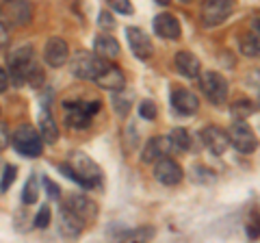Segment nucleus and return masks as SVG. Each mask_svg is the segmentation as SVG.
<instances>
[{
  "label": "nucleus",
  "instance_id": "1",
  "mask_svg": "<svg viewBox=\"0 0 260 243\" xmlns=\"http://www.w3.org/2000/svg\"><path fill=\"white\" fill-rule=\"evenodd\" d=\"M7 63H9V80H13L18 87L26 83L37 89L44 87L46 74H44V68L35 61L32 46H20L11 50L9 56H7Z\"/></svg>",
  "mask_w": 260,
  "mask_h": 243
},
{
  "label": "nucleus",
  "instance_id": "2",
  "mask_svg": "<svg viewBox=\"0 0 260 243\" xmlns=\"http://www.w3.org/2000/svg\"><path fill=\"white\" fill-rule=\"evenodd\" d=\"M59 169L63 176H68L70 180H74L83 189H98L102 187V172L85 152H74L70 157L68 163H61Z\"/></svg>",
  "mask_w": 260,
  "mask_h": 243
},
{
  "label": "nucleus",
  "instance_id": "3",
  "mask_svg": "<svg viewBox=\"0 0 260 243\" xmlns=\"http://www.w3.org/2000/svg\"><path fill=\"white\" fill-rule=\"evenodd\" d=\"M100 100H65V124L74 131H83V128L91 126V117L100 111Z\"/></svg>",
  "mask_w": 260,
  "mask_h": 243
},
{
  "label": "nucleus",
  "instance_id": "4",
  "mask_svg": "<svg viewBox=\"0 0 260 243\" xmlns=\"http://www.w3.org/2000/svg\"><path fill=\"white\" fill-rule=\"evenodd\" d=\"M11 143H13V148L26 159H37L39 155H42V150H44L42 135H39L35 128L28 126V124H22L18 131L11 135Z\"/></svg>",
  "mask_w": 260,
  "mask_h": 243
},
{
  "label": "nucleus",
  "instance_id": "5",
  "mask_svg": "<svg viewBox=\"0 0 260 243\" xmlns=\"http://www.w3.org/2000/svg\"><path fill=\"white\" fill-rule=\"evenodd\" d=\"M107 59H102L95 52H78L72 59V74L83 80H95V76L107 68Z\"/></svg>",
  "mask_w": 260,
  "mask_h": 243
},
{
  "label": "nucleus",
  "instance_id": "6",
  "mask_svg": "<svg viewBox=\"0 0 260 243\" xmlns=\"http://www.w3.org/2000/svg\"><path fill=\"white\" fill-rule=\"evenodd\" d=\"M228 135H230V145H234V150H239L241 155H251L258 148V137L251 126L245 124V119H234Z\"/></svg>",
  "mask_w": 260,
  "mask_h": 243
},
{
  "label": "nucleus",
  "instance_id": "7",
  "mask_svg": "<svg viewBox=\"0 0 260 243\" xmlns=\"http://www.w3.org/2000/svg\"><path fill=\"white\" fill-rule=\"evenodd\" d=\"M200 87L213 104H223L228 100V80L219 72H200Z\"/></svg>",
  "mask_w": 260,
  "mask_h": 243
},
{
  "label": "nucleus",
  "instance_id": "8",
  "mask_svg": "<svg viewBox=\"0 0 260 243\" xmlns=\"http://www.w3.org/2000/svg\"><path fill=\"white\" fill-rule=\"evenodd\" d=\"M234 9V0H206L202 7V24L204 26H219L223 24Z\"/></svg>",
  "mask_w": 260,
  "mask_h": 243
},
{
  "label": "nucleus",
  "instance_id": "9",
  "mask_svg": "<svg viewBox=\"0 0 260 243\" xmlns=\"http://www.w3.org/2000/svg\"><path fill=\"white\" fill-rule=\"evenodd\" d=\"M182 167L178 165V161H174L172 157H160L158 161H154V178L165 185V187H176L178 183L182 180Z\"/></svg>",
  "mask_w": 260,
  "mask_h": 243
},
{
  "label": "nucleus",
  "instance_id": "10",
  "mask_svg": "<svg viewBox=\"0 0 260 243\" xmlns=\"http://www.w3.org/2000/svg\"><path fill=\"white\" fill-rule=\"evenodd\" d=\"M44 61L50 68H63L70 61V46L61 37H50L44 48Z\"/></svg>",
  "mask_w": 260,
  "mask_h": 243
},
{
  "label": "nucleus",
  "instance_id": "11",
  "mask_svg": "<svg viewBox=\"0 0 260 243\" xmlns=\"http://www.w3.org/2000/svg\"><path fill=\"white\" fill-rule=\"evenodd\" d=\"M169 102H172V107L178 115H195L200 109V98L191 92V89H184V87L174 89Z\"/></svg>",
  "mask_w": 260,
  "mask_h": 243
},
{
  "label": "nucleus",
  "instance_id": "12",
  "mask_svg": "<svg viewBox=\"0 0 260 243\" xmlns=\"http://www.w3.org/2000/svg\"><path fill=\"white\" fill-rule=\"evenodd\" d=\"M126 39H128V46H130V50H133V54L137 56V59L148 61L150 56H152L154 46H152V42H150V37L145 35L141 28L128 26V28H126Z\"/></svg>",
  "mask_w": 260,
  "mask_h": 243
},
{
  "label": "nucleus",
  "instance_id": "13",
  "mask_svg": "<svg viewBox=\"0 0 260 243\" xmlns=\"http://www.w3.org/2000/svg\"><path fill=\"white\" fill-rule=\"evenodd\" d=\"M200 137H202V143H204L206 148L217 157L223 155V152L230 148V135L219 126H206L204 131L200 133Z\"/></svg>",
  "mask_w": 260,
  "mask_h": 243
},
{
  "label": "nucleus",
  "instance_id": "14",
  "mask_svg": "<svg viewBox=\"0 0 260 243\" xmlns=\"http://www.w3.org/2000/svg\"><path fill=\"white\" fill-rule=\"evenodd\" d=\"M93 83L98 87H102V89H109V92H124L126 76H124V72H121L119 68H115L113 63H107V68L95 76Z\"/></svg>",
  "mask_w": 260,
  "mask_h": 243
},
{
  "label": "nucleus",
  "instance_id": "15",
  "mask_svg": "<svg viewBox=\"0 0 260 243\" xmlns=\"http://www.w3.org/2000/svg\"><path fill=\"white\" fill-rule=\"evenodd\" d=\"M154 33L162 39H169V42H176L180 39L182 35V28H180V22L176 20V15L172 13H158L154 18Z\"/></svg>",
  "mask_w": 260,
  "mask_h": 243
},
{
  "label": "nucleus",
  "instance_id": "16",
  "mask_svg": "<svg viewBox=\"0 0 260 243\" xmlns=\"http://www.w3.org/2000/svg\"><path fill=\"white\" fill-rule=\"evenodd\" d=\"M83 228H85V220H83V217H78L72 208L63 206L61 215H59V232L63 234V237L76 239V237L83 234Z\"/></svg>",
  "mask_w": 260,
  "mask_h": 243
},
{
  "label": "nucleus",
  "instance_id": "17",
  "mask_svg": "<svg viewBox=\"0 0 260 243\" xmlns=\"http://www.w3.org/2000/svg\"><path fill=\"white\" fill-rule=\"evenodd\" d=\"M174 63H176V72H178L180 76H184V78H198L200 72H202L200 59H198V56H195L193 52H189V50L176 52Z\"/></svg>",
  "mask_w": 260,
  "mask_h": 243
},
{
  "label": "nucleus",
  "instance_id": "18",
  "mask_svg": "<svg viewBox=\"0 0 260 243\" xmlns=\"http://www.w3.org/2000/svg\"><path fill=\"white\" fill-rule=\"evenodd\" d=\"M65 206L72 208L78 217H83L85 222H91L98 217V206L93 200H89L87 196H78V193H72V196L65 200Z\"/></svg>",
  "mask_w": 260,
  "mask_h": 243
},
{
  "label": "nucleus",
  "instance_id": "19",
  "mask_svg": "<svg viewBox=\"0 0 260 243\" xmlns=\"http://www.w3.org/2000/svg\"><path fill=\"white\" fill-rule=\"evenodd\" d=\"M172 150L169 148V139L162 135H154L148 139V143L143 145V155H141V161L143 163H154V161H158L160 157H165L167 152Z\"/></svg>",
  "mask_w": 260,
  "mask_h": 243
},
{
  "label": "nucleus",
  "instance_id": "20",
  "mask_svg": "<svg viewBox=\"0 0 260 243\" xmlns=\"http://www.w3.org/2000/svg\"><path fill=\"white\" fill-rule=\"evenodd\" d=\"M9 7L3 11L7 18H9L11 24H18V26H24V24H28L30 18H32V9L26 0H7Z\"/></svg>",
  "mask_w": 260,
  "mask_h": 243
},
{
  "label": "nucleus",
  "instance_id": "21",
  "mask_svg": "<svg viewBox=\"0 0 260 243\" xmlns=\"http://www.w3.org/2000/svg\"><path fill=\"white\" fill-rule=\"evenodd\" d=\"M239 50L243 56H249V59H260V28H254L243 33L239 37Z\"/></svg>",
  "mask_w": 260,
  "mask_h": 243
},
{
  "label": "nucleus",
  "instance_id": "22",
  "mask_svg": "<svg viewBox=\"0 0 260 243\" xmlns=\"http://www.w3.org/2000/svg\"><path fill=\"white\" fill-rule=\"evenodd\" d=\"M93 50L95 54H100L102 59H115V56H119V44H117V39L109 35V33H102V35H98L93 39Z\"/></svg>",
  "mask_w": 260,
  "mask_h": 243
},
{
  "label": "nucleus",
  "instance_id": "23",
  "mask_svg": "<svg viewBox=\"0 0 260 243\" xmlns=\"http://www.w3.org/2000/svg\"><path fill=\"white\" fill-rule=\"evenodd\" d=\"M39 135H42V139L46 143H54L59 139V126H56V122L48 107H44L42 113H39Z\"/></svg>",
  "mask_w": 260,
  "mask_h": 243
},
{
  "label": "nucleus",
  "instance_id": "24",
  "mask_svg": "<svg viewBox=\"0 0 260 243\" xmlns=\"http://www.w3.org/2000/svg\"><path fill=\"white\" fill-rule=\"evenodd\" d=\"M167 139H169V148L176 152H186L191 148V137H189L186 128H174Z\"/></svg>",
  "mask_w": 260,
  "mask_h": 243
},
{
  "label": "nucleus",
  "instance_id": "25",
  "mask_svg": "<svg viewBox=\"0 0 260 243\" xmlns=\"http://www.w3.org/2000/svg\"><path fill=\"white\" fill-rule=\"evenodd\" d=\"M230 113H232V117H234V119H247L251 113H254V104H251V100L241 98V100H237V102L232 104Z\"/></svg>",
  "mask_w": 260,
  "mask_h": 243
},
{
  "label": "nucleus",
  "instance_id": "26",
  "mask_svg": "<svg viewBox=\"0 0 260 243\" xmlns=\"http://www.w3.org/2000/svg\"><path fill=\"white\" fill-rule=\"evenodd\" d=\"M39 200V189H37V178L35 176H30L28 178V183L24 185V191H22V202L26 206L30 204H35V202Z\"/></svg>",
  "mask_w": 260,
  "mask_h": 243
},
{
  "label": "nucleus",
  "instance_id": "27",
  "mask_svg": "<svg viewBox=\"0 0 260 243\" xmlns=\"http://www.w3.org/2000/svg\"><path fill=\"white\" fill-rule=\"evenodd\" d=\"M154 228H148V226H143V228H137V230H126L121 232L119 237L121 239H133V241H148V239H154Z\"/></svg>",
  "mask_w": 260,
  "mask_h": 243
},
{
  "label": "nucleus",
  "instance_id": "28",
  "mask_svg": "<svg viewBox=\"0 0 260 243\" xmlns=\"http://www.w3.org/2000/svg\"><path fill=\"white\" fill-rule=\"evenodd\" d=\"M15 176H18V167L15 165H7L3 172V180H0V193H7L9 187L15 183Z\"/></svg>",
  "mask_w": 260,
  "mask_h": 243
},
{
  "label": "nucleus",
  "instance_id": "29",
  "mask_svg": "<svg viewBox=\"0 0 260 243\" xmlns=\"http://www.w3.org/2000/svg\"><path fill=\"white\" fill-rule=\"evenodd\" d=\"M139 115H141L143 119H148V122H154V119H156V115H158L156 104H154L152 100H143V102L139 104Z\"/></svg>",
  "mask_w": 260,
  "mask_h": 243
},
{
  "label": "nucleus",
  "instance_id": "30",
  "mask_svg": "<svg viewBox=\"0 0 260 243\" xmlns=\"http://www.w3.org/2000/svg\"><path fill=\"white\" fill-rule=\"evenodd\" d=\"M107 3L111 5L113 11H117L119 15H133V3L130 0H107Z\"/></svg>",
  "mask_w": 260,
  "mask_h": 243
},
{
  "label": "nucleus",
  "instance_id": "31",
  "mask_svg": "<svg viewBox=\"0 0 260 243\" xmlns=\"http://www.w3.org/2000/svg\"><path fill=\"white\" fill-rule=\"evenodd\" d=\"M113 94H115V96H113V107H115V111L119 113L121 117L128 115V111H130L128 98H124V96H121V92H113Z\"/></svg>",
  "mask_w": 260,
  "mask_h": 243
},
{
  "label": "nucleus",
  "instance_id": "32",
  "mask_svg": "<svg viewBox=\"0 0 260 243\" xmlns=\"http://www.w3.org/2000/svg\"><path fill=\"white\" fill-rule=\"evenodd\" d=\"M50 206H42V208H39V213L35 215V222H32V224H35V228H48V226H50Z\"/></svg>",
  "mask_w": 260,
  "mask_h": 243
},
{
  "label": "nucleus",
  "instance_id": "33",
  "mask_svg": "<svg viewBox=\"0 0 260 243\" xmlns=\"http://www.w3.org/2000/svg\"><path fill=\"white\" fill-rule=\"evenodd\" d=\"M193 172H195V174H193V180H195V183H210V180H215V174L210 172L208 167H202V165H200V167H195Z\"/></svg>",
  "mask_w": 260,
  "mask_h": 243
},
{
  "label": "nucleus",
  "instance_id": "34",
  "mask_svg": "<svg viewBox=\"0 0 260 243\" xmlns=\"http://www.w3.org/2000/svg\"><path fill=\"white\" fill-rule=\"evenodd\" d=\"M247 237L249 239H260V215L254 213L247 224Z\"/></svg>",
  "mask_w": 260,
  "mask_h": 243
},
{
  "label": "nucleus",
  "instance_id": "35",
  "mask_svg": "<svg viewBox=\"0 0 260 243\" xmlns=\"http://www.w3.org/2000/svg\"><path fill=\"white\" fill-rule=\"evenodd\" d=\"M44 187H46V193L50 196L52 200H59L61 198V191H59V185L52 183L48 176H44Z\"/></svg>",
  "mask_w": 260,
  "mask_h": 243
},
{
  "label": "nucleus",
  "instance_id": "36",
  "mask_svg": "<svg viewBox=\"0 0 260 243\" xmlns=\"http://www.w3.org/2000/svg\"><path fill=\"white\" fill-rule=\"evenodd\" d=\"M9 42H11V37H9V28H7L5 24L0 22V52H5L7 48H9Z\"/></svg>",
  "mask_w": 260,
  "mask_h": 243
},
{
  "label": "nucleus",
  "instance_id": "37",
  "mask_svg": "<svg viewBox=\"0 0 260 243\" xmlns=\"http://www.w3.org/2000/svg\"><path fill=\"white\" fill-rule=\"evenodd\" d=\"M100 26L102 28H113V26H115V20H113V15L109 11H102L100 13Z\"/></svg>",
  "mask_w": 260,
  "mask_h": 243
},
{
  "label": "nucleus",
  "instance_id": "38",
  "mask_svg": "<svg viewBox=\"0 0 260 243\" xmlns=\"http://www.w3.org/2000/svg\"><path fill=\"white\" fill-rule=\"evenodd\" d=\"M7 145H9V131H7V126L0 122V150H5Z\"/></svg>",
  "mask_w": 260,
  "mask_h": 243
},
{
  "label": "nucleus",
  "instance_id": "39",
  "mask_svg": "<svg viewBox=\"0 0 260 243\" xmlns=\"http://www.w3.org/2000/svg\"><path fill=\"white\" fill-rule=\"evenodd\" d=\"M7 87H9V74L5 72V68H0V94L7 92Z\"/></svg>",
  "mask_w": 260,
  "mask_h": 243
},
{
  "label": "nucleus",
  "instance_id": "40",
  "mask_svg": "<svg viewBox=\"0 0 260 243\" xmlns=\"http://www.w3.org/2000/svg\"><path fill=\"white\" fill-rule=\"evenodd\" d=\"M178 3H180V5H191L193 0H178Z\"/></svg>",
  "mask_w": 260,
  "mask_h": 243
},
{
  "label": "nucleus",
  "instance_id": "41",
  "mask_svg": "<svg viewBox=\"0 0 260 243\" xmlns=\"http://www.w3.org/2000/svg\"><path fill=\"white\" fill-rule=\"evenodd\" d=\"M158 5H169V0H156Z\"/></svg>",
  "mask_w": 260,
  "mask_h": 243
},
{
  "label": "nucleus",
  "instance_id": "42",
  "mask_svg": "<svg viewBox=\"0 0 260 243\" xmlns=\"http://www.w3.org/2000/svg\"><path fill=\"white\" fill-rule=\"evenodd\" d=\"M258 104H260V94H258Z\"/></svg>",
  "mask_w": 260,
  "mask_h": 243
}]
</instances>
